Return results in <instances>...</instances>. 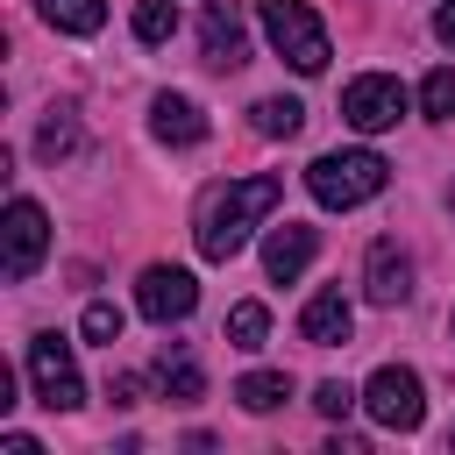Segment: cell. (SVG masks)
<instances>
[{"label": "cell", "instance_id": "obj_4", "mask_svg": "<svg viewBox=\"0 0 455 455\" xmlns=\"http://www.w3.org/2000/svg\"><path fill=\"white\" fill-rule=\"evenodd\" d=\"M28 384H36V405H50V412H78L85 405V377H78L64 334H36L28 341Z\"/></svg>", "mask_w": 455, "mask_h": 455}, {"label": "cell", "instance_id": "obj_14", "mask_svg": "<svg viewBox=\"0 0 455 455\" xmlns=\"http://www.w3.org/2000/svg\"><path fill=\"white\" fill-rule=\"evenodd\" d=\"M36 14L64 36H100L107 28V0H36Z\"/></svg>", "mask_w": 455, "mask_h": 455}, {"label": "cell", "instance_id": "obj_19", "mask_svg": "<svg viewBox=\"0 0 455 455\" xmlns=\"http://www.w3.org/2000/svg\"><path fill=\"white\" fill-rule=\"evenodd\" d=\"M36 149H43V156H50V164H57V156H71V149H78V121H71V107H57V114H50V121H43V128H36Z\"/></svg>", "mask_w": 455, "mask_h": 455}, {"label": "cell", "instance_id": "obj_18", "mask_svg": "<svg viewBox=\"0 0 455 455\" xmlns=\"http://www.w3.org/2000/svg\"><path fill=\"white\" fill-rule=\"evenodd\" d=\"M419 114L427 121H455V64H441V71L419 78Z\"/></svg>", "mask_w": 455, "mask_h": 455}, {"label": "cell", "instance_id": "obj_8", "mask_svg": "<svg viewBox=\"0 0 455 455\" xmlns=\"http://www.w3.org/2000/svg\"><path fill=\"white\" fill-rule=\"evenodd\" d=\"M135 306H142V320L171 327V320H185V313L199 306V284H192V270H178V263H149L142 284H135Z\"/></svg>", "mask_w": 455, "mask_h": 455}, {"label": "cell", "instance_id": "obj_7", "mask_svg": "<svg viewBox=\"0 0 455 455\" xmlns=\"http://www.w3.org/2000/svg\"><path fill=\"white\" fill-rule=\"evenodd\" d=\"M398 114H405V85H398L391 71H363V78H348V92H341V121H348V128L384 135V128H398Z\"/></svg>", "mask_w": 455, "mask_h": 455}, {"label": "cell", "instance_id": "obj_1", "mask_svg": "<svg viewBox=\"0 0 455 455\" xmlns=\"http://www.w3.org/2000/svg\"><path fill=\"white\" fill-rule=\"evenodd\" d=\"M277 199H284V185H277L270 171H256V178H228V185L199 206V256H206V263L242 256L249 235L277 213Z\"/></svg>", "mask_w": 455, "mask_h": 455}, {"label": "cell", "instance_id": "obj_12", "mask_svg": "<svg viewBox=\"0 0 455 455\" xmlns=\"http://www.w3.org/2000/svg\"><path fill=\"white\" fill-rule=\"evenodd\" d=\"M149 135L171 142V149H192V142H206V114H199L185 92H156V100H149Z\"/></svg>", "mask_w": 455, "mask_h": 455}, {"label": "cell", "instance_id": "obj_10", "mask_svg": "<svg viewBox=\"0 0 455 455\" xmlns=\"http://www.w3.org/2000/svg\"><path fill=\"white\" fill-rule=\"evenodd\" d=\"M363 291H370L377 306H405V299H412V263H405L398 242H370V256H363Z\"/></svg>", "mask_w": 455, "mask_h": 455}, {"label": "cell", "instance_id": "obj_24", "mask_svg": "<svg viewBox=\"0 0 455 455\" xmlns=\"http://www.w3.org/2000/svg\"><path fill=\"white\" fill-rule=\"evenodd\" d=\"M434 36L455 50V0H441V14H434Z\"/></svg>", "mask_w": 455, "mask_h": 455}, {"label": "cell", "instance_id": "obj_20", "mask_svg": "<svg viewBox=\"0 0 455 455\" xmlns=\"http://www.w3.org/2000/svg\"><path fill=\"white\" fill-rule=\"evenodd\" d=\"M171 28H178L171 0H135V43H171Z\"/></svg>", "mask_w": 455, "mask_h": 455}, {"label": "cell", "instance_id": "obj_2", "mask_svg": "<svg viewBox=\"0 0 455 455\" xmlns=\"http://www.w3.org/2000/svg\"><path fill=\"white\" fill-rule=\"evenodd\" d=\"M384 185H391V164H384L377 149H327V156L306 164V192H313L327 213H348V206L377 199Z\"/></svg>", "mask_w": 455, "mask_h": 455}, {"label": "cell", "instance_id": "obj_25", "mask_svg": "<svg viewBox=\"0 0 455 455\" xmlns=\"http://www.w3.org/2000/svg\"><path fill=\"white\" fill-rule=\"evenodd\" d=\"M448 448H455V427H448Z\"/></svg>", "mask_w": 455, "mask_h": 455}, {"label": "cell", "instance_id": "obj_22", "mask_svg": "<svg viewBox=\"0 0 455 455\" xmlns=\"http://www.w3.org/2000/svg\"><path fill=\"white\" fill-rule=\"evenodd\" d=\"M355 398H363V391H348L341 377H327V384H313V412H327V419H341V412H348Z\"/></svg>", "mask_w": 455, "mask_h": 455}, {"label": "cell", "instance_id": "obj_13", "mask_svg": "<svg viewBox=\"0 0 455 455\" xmlns=\"http://www.w3.org/2000/svg\"><path fill=\"white\" fill-rule=\"evenodd\" d=\"M348 327H355V313H348V299H341V291H313V299H306V313H299V334H306L313 348H341V341H348Z\"/></svg>", "mask_w": 455, "mask_h": 455}, {"label": "cell", "instance_id": "obj_16", "mask_svg": "<svg viewBox=\"0 0 455 455\" xmlns=\"http://www.w3.org/2000/svg\"><path fill=\"white\" fill-rule=\"evenodd\" d=\"M235 398H242V412H277L291 398V384H284V370H249L235 384Z\"/></svg>", "mask_w": 455, "mask_h": 455}, {"label": "cell", "instance_id": "obj_15", "mask_svg": "<svg viewBox=\"0 0 455 455\" xmlns=\"http://www.w3.org/2000/svg\"><path fill=\"white\" fill-rule=\"evenodd\" d=\"M249 114H256V135H270V142H291V135L306 128V107H299V100H284V92L256 100Z\"/></svg>", "mask_w": 455, "mask_h": 455}, {"label": "cell", "instance_id": "obj_23", "mask_svg": "<svg viewBox=\"0 0 455 455\" xmlns=\"http://www.w3.org/2000/svg\"><path fill=\"white\" fill-rule=\"evenodd\" d=\"M164 391H171V398H199V370H192V363H171V355H164Z\"/></svg>", "mask_w": 455, "mask_h": 455}, {"label": "cell", "instance_id": "obj_26", "mask_svg": "<svg viewBox=\"0 0 455 455\" xmlns=\"http://www.w3.org/2000/svg\"><path fill=\"white\" fill-rule=\"evenodd\" d=\"M448 206H455V185H448Z\"/></svg>", "mask_w": 455, "mask_h": 455}, {"label": "cell", "instance_id": "obj_11", "mask_svg": "<svg viewBox=\"0 0 455 455\" xmlns=\"http://www.w3.org/2000/svg\"><path fill=\"white\" fill-rule=\"evenodd\" d=\"M313 249H320V235H313V228H299V220L270 228V235H263V270H270V284H291V277H306Z\"/></svg>", "mask_w": 455, "mask_h": 455}, {"label": "cell", "instance_id": "obj_17", "mask_svg": "<svg viewBox=\"0 0 455 455\" xmlns=\"http://www.w3.org/2000/svg\"><path fill=\"white\" fill-rule=\"evenodd\" d=\"M263 334H270V306L263 299L228 306V348H263Z\"/></svg>", "mask_w": 455, "mask_h": 455}, {"label": "cell", "instance_id": "obj_3", "mask_svg": "<svg viewBox=\"0 0 455 455\" xmlns=\"http://www.w3.org/2000/svg\"><path fill=\"white\" fill-rule=\"evenodd\" d=\"M256 21H263V36H270V50H277L299 78H320V71H327L334 43H327V28H320V14H313L306 0H256Z\"/></svg>", "mask_w": 455, "mask_h": 455}, {"label": "cell", "instance_id": "obj_6", "mask_svg": "<svg viewBox=\"0 0 455 455\" xmlns=\"http://www.w3.org/2000/svg\"><path fill=\"white\" fill-rule=\"evenodd\" d=\"M363 412L384 427V434H412L427 419V398H419V377L405 363H384L370 384H363Z\"/></svg>", "mask_w": 455, "mask_h": 455}, {"label": "cell", "instance_id": "obj_21", "mask_svg": "<svg viewBox=\"0 0 455 455\" xmlns=\"http://www.w3.org/2000/svg\"><path fill=\"white\" fill-rule=\"evenodd\" d=\"M78 334H85V341H100V348H114V341H121V306L92 299V306H85V320H78Z\"/></svg>", "mask_w": 455, "mask_h": 455}, {"label": "cell", "instance_id": "obj_9", "mask_svg": "<svg viewBox=\"0 0 455 455\" xmlns=\"http://www.w3.org/2000/svg\"><path fill=\"white\" fill-rule=\"evenodd\" d=\"M199 57H206L213 71H235V64H249V28H242L235 0H213V7L199 14Z\"/></svg>", "mask_w": 455, "mask_h": 455}, {"label": "cell", "instance_id": "obj_5", "mask_svg": "<svg viewBox=\"0 0 455 455\" xmlns=\"http://www.w3.org/2000/svg\"><path fill=\"white\" fill-rule=\"evenodd\" d=\"M43 256H50V213L36 199H14L7 228H0V270H7V284H28L43 270Z\"/></svg>", "mask_w": 455, "mask_h": 455}]
</instances>
